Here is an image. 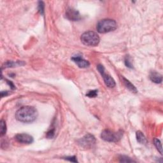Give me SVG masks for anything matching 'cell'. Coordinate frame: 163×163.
Here are the masks:
<instances>
[{"label":"cell","instance_id":"44dd1931","mask_svg":"<svg viewBox=\"0 0 163 163\" xmlns=\"http://www.w3.org/2000/svg\"><path fill=\"white\" fill-rule=\"evenodd\" d=\"M66 160H68L69 161H71V162H77V158H76L75 156H71V157H65Z\"/></svg>","mask_w":163,"mask_h":163},{"label":"cell","instance_id":"2e32d148","mask_svg":"<svg viewBox=\"0 0 163 163\" xmlns=\"http://www.w3.org/2000/svg\"><path fill=\"white\" fill-rule=\"evenodd\" d=\"M125 64L127 67L129 68H133V63H132V61H131V59L129 56H127L125 58Z\"/></svg>","mask_w":163,"mask_h":163},{"label":"cell","instance_id":"7402d4cb","mask_svg":"<svg viewBox=\"0 0 163 163\" xmlns=\"http://www.w3.org/2000/svg\"><path fill=\"white\" fill-rule=\"evenodd\" d=\"M7 83L10 85V87H11L12 89H15V86H14V85L13 84V83H12V82H10V81H8V80H7Z\"/></svg>","mask_w":163,"mask_h":163},{"label":"cell","instance_id":"8fae6325","mask_svg":"<svg viewBox=\"0 0 163 163\" xmlns=\"http://www.w3.org/2000/svg\"><path fill=\"white\" fill-rule=\"evenodd\" d=\"M136 140L138 143L143 145H146L147 143V140L145 135L142 133L140 131H138L136 133Z\"/></svg>","mask_w":163,"mask_h":163},{"label":"cell","instance_id":"7a4b0ae2","mask_svg":"<svg viewBox=\"0 0 163 163\" xmlns=\"http://www.w3.org/2000/svg\"><path fill=\"white\" fill-rule=\"evenodd\" d=\"M117 27V24L115 20L109 19L100 20L97 24V31L100 33H106L115 30Z\"/></svg>","mask_w":163,"mask_h":163},{"label":"cell","instance_id":"8992f818","mask_svg":"<svg viewBox=\"0 0 163 163\" xmlns=\"http://www.w3.org/2000/svg\"><path fill=\"white\" fill-rule=\"evenodd\" d=\"M97 68H98V70L100 73V74L101 75L104 80V82L105 83V85L109 88L114 87L115 86V82L110 75L105 73V68H104L103 66L101 64H99L97 66Z\"/></svg>","mask_w":163,"mask_h":163},{"label":"cell","instance_id":"3957f363","mask_svg":"<svg viewBox=\"0 0 163 163\" xmlns=\"http://www.w3.org/2000/svg\"><path fill=\"white\" fill-rule=\"evenodd\" d=\"M82 43L86 46L96 47L99 43L100 38L98 34L94 31H87L82 34L80 37Z\"/></svg>","mask_w":163,"mask_h":163},{"label":"cell","instance_id":"ffe728a7","mask_svg":"<svg viewBox=\"0 0 163 163\" xmlns=\"http://www.w3.org/2000/svg\"><path fill=\"white\" fill-rule=\"evenodd\" d=\"M55 134V129H51L49 131H48L47 133V137L48 138H52L54 136Z\"/></svg>","mask_w":163,"mask_h":163},{"label":"cell","instance_id":"6da1fadb","mask_svg":"<svg viewBox=\"0 0 163 163\" xmlns=\"http://www.w3.org/2000/svg\"><path fill=\"white\" fill-rule=\"evenodd\" d=\"M38 111L33 106H26L19 108L15 113V118L17 120L24 123H31L36 119Z\"/></svg>","mask_w":163,"mask_h":163},{"label":"cell","instance_id":"9a60e30c","mask_svg":"<svg viewBox=\"0 0 163 163\" xmlns=\"http://www.w3.org/2000/svg\"><path fill=\"white\" fill-rule=\"evenodd\" d=\"M6 124L5 120H1V135L3 136L6 134Z\"/></svg>","mask_w":163,"mask_h":163},{"label":"cell","instance_id":"52a82bcc","mask_svg":"<svg viewBox=\"0 0 163 163\" xmlns=\"http://www.w3.org/2000/svg\"><path fill=\"white\" fill-rule=\"evenodd\" d=\"M15 139L17 141L20 143L24 144H30L33 142V138L28 134L21 133L17 134L15 136Z\"/></svg>","mask_w":163,"mask_h":163},{"label":"cell","instance_id":"5bb4252c","mask_svg":"<svg viewBox=\"0 0 163 163\" xmlns=\"http://www.w3.org/2000/svg\"><path fill=\"white\" fill-rule=\"evenodd\" d=\"M154 142L155 146L156 147V148H157L158 151L160 152L161 154H162V145L161 143V141L159 139H157V138H155Z\"/></svg>","mask_w":163,"mask_h":163},{"label":"cell","instance_id":"30bf717a","mask_svg":"<svg viewBox=\"0 0 163 163\" xmlns=\"http://www.w3.org/2000/svg\"><path fill=\"white\" fill-rule=\"evenodd\" d=\"M150 80L155 84H160L162 81V75L156 71H152L149 75Z\"/></svg>","mask_w":163,"mask_h":163},{"label":"cell","instance_id":"9c48e42d","mask_svg":"<svg viewBox=\"0 0 163 163\" xmlns=\"http://www.w3.org/2000/svg\"><path fill=\"white\" fill-rule=\"evenodd\" d=\"M71 59L78 65V66L80 68H86L89 66L90 63L89 61H86L81 56H75L71 57Z\"/></svg>","mask_w":163,"mask_h":163},{"label":"cell","instance_id":"e0dca14e","mask_svg":"<svg viewBox=\"0 0 163 163\" xmlns=\"http://www.w3.org/2000/svg\"><path fill=\"white\" fill-rule=\"evenodd\" d=\"M44 9H45V4L43 1L38 2V10L41 15L44 14Z\"/></svg>","mask_w":163,"mask_h":163},{"label":"cell","instance_id":"ba28073f","mask_svg":"<svg viewBox=\"0 0 163 163\" xmlns=\"http://www.w3.org/2000/svg\"><path fill=\"white\" fill-rule=\"evenodd\" d=\"M66 17L71 21H78L81 19L79 12L74 8H69L66 12Z\"/></svg>","mask_w":163,"mask_h":163},{"label":"cell","instance_id":"5b68a950","mask_svg":"<svg viewBox=\"0 0 163 163\" xmlns=\"http://www.w3.org/2000/svg\"><path fill=\"white\" fill-rule=\"evenodd\" d=\"M96 143V138L91 134L85 135L84 137L78 140V144L82 148H91Z\"/></svg>","mask_w":163,"mask_h":163},{"label":"cell","instance_id":"d6986e66","mask_svg":"<svg viewBox=\"0 0 163 163\" xmlns=\"http://www.w3.org/2000/svg\"><path fill=\"white\" fill-rule=\"evenodd\" d=\"M120 162H135L133 161V159H131V158L126 157V156H121L120 157Z\"/></svg>","mask_w":163,"mask_h":163},{"label":"cell","instance_id":"277c9868","mask_svg":"<svg viewBox=\"0 0 163 163\" xmlns=\"http://www.w3.org/2000/svg\"><path fill=\"white\" fill-rule=\"evenodd\" d=\"M123 135L122 131L119 132H113L110 129H105L101 132V137L103 140L108 142H117L119 141Z\"/></svg>","mask_w":163,"mask_h":163},{"label":"cell","instance_id":"4fadbf2b","mask_svg":"<svg viewBox=\"0 0 163 163\" xmlns=\"http://www.w3.org/2000/svg\"><path fill=\"white\" fill-rule=\"evenodd\" d=\"M24 62L22 61H17V62H13V61H7L5 63V68H10V67H14L16 66H21L24 65Z\"/></svg>","mask_w":163,"mask_h":163},{"label":"cell","instance_id":"7c38bea8","mask_svg":"<svg viewBox=\"0 0 163 163\" xmlns=\"http://www.w3.org/2000/svg\"><path fill=\"white\" fill-rule=\"evenodd\" d=\"M122 80H123V82H124L125 86H126V87L129 90V91H131V92H135V93L137 92L136 88L135 87L134 85L131 84V83L129 80H127L126 78H125L124 77H122Z\"/></svg>","mask_w":163,"mask_h":163},{"label":"cell","instance_id":"ac0fdd59","mask_svg":"<svg viewBox=\"0 0 163 163\" xmlns=\"http://www.w3.org/2000/svg\"><path fill=\"white\" fill-rule=\"evenodd\" d=\"M98 95V91L97 90H92L88 92L87 94H86V96L89 97V98H95Z\"/></svg>","mask_w":163,"mask_h":163}]
</instances>
